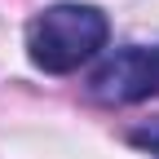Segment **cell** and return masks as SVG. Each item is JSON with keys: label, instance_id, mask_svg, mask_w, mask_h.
<instances>
[{"label": "cell", "instance_id": "1", "mask_svg": "<svg viewBox=\"0 0 159 159\" xmlns=\"http://www.w3.org/2000/svg\"><path fill=\"white\" fill-rule=\"evenodd\" d=\"M111 22L97 5H49L27 22V57L49 75H66L84 66L97 49H106Z\"/></svg>", "mask_w": 159, "mask_h": 159}, {"label": "cell", "instance_id": "2", "mask_svg": "<svg viewBox=\"0 0 159 159\" xmlns=\"http://www.w3.org/2000/svg\"><path fill=\"white\" fill-rule=\"evenodd\" d=\"M89 93L106 106H133V102H146V97H159V44L115 49L93 71Z\"/></svg>", "mask_w": 159, "mask_h": 159}, {"label": "cell", "instance_id": "3", "mask_svg": "<svg viewBox=\"0 0 159 159\" xmlns=\"http://www.w3.org/2000/svg\"><path fill=\"white\" fill-rule=\"evenodd\" d=\"M128 142H133L137 150H146V155L159 159V119H150V124H142V128H133V133H128Z\"/></svg>", "mask_w": 159, "mask_h": 159}]
</instances>
